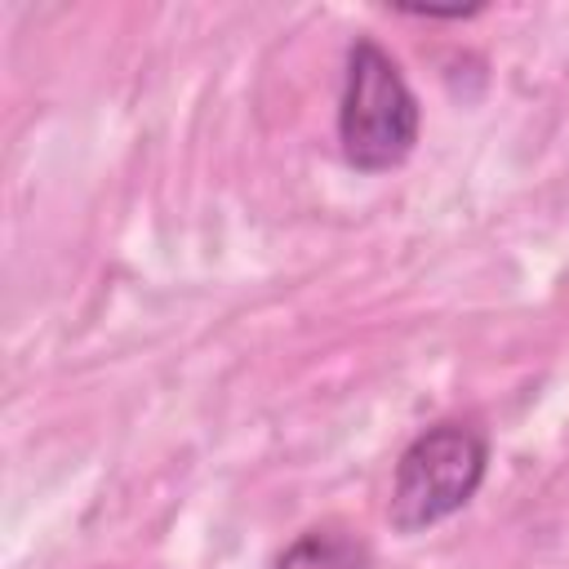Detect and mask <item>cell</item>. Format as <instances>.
Segmentation results:
<instances>
[{
    "label": "cell",
    "mask_w": 569,
    "mask_h": 569,
    "mask_svg": "<svg viewBox=\"0 0 569 569\" xmlns=\"http://www.w3.org/2000/svg\"><path fill=\"white\" fill-rule=\"evenodd\" d=\"M276 569H373V556L365 547V538L338 529V525H320L298 533L284 556L276 560Z\"/></svg>",
    "instance_id": "3"
},
{
    "label": "cell",
    "mask_w": 569,
    "mask_h": 569,
    "mask_svg": "<svg viewBox=\"0 0 569 569\" xmlns=\"http://www.w3.org/2000/svg\"><path fill=\"white\" fill-rule=\"evenodd\" d=\"M418 98L400 62L378 40H356L347 49L342 98H338V147L360 173L400 169L418 142Z\"/></svg>",
    "instance_id": "1"
},
{
    "label": "cell",
    "mask_w": 569,
    "mask_h": 569,
    "mask_svg": "<svg viewBox=\"0 0 569 569\" xmlns=\"http://www.w3.org/2000/svg\"><path fill=\"white\" fill-rule=\"evenodd\" d=\"M489 467V445L471 422H436L396 458L387 520L396 533H422L462 511Z\"/></svg>",
    "instance_id": "2"
}]
</instances>
